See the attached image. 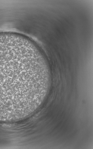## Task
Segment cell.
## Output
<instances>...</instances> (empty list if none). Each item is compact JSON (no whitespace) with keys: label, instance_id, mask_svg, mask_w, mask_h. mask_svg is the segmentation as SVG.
Returning a JSON list of instances; mask_svg holds the SVG:
<instances>
[{"label":"cell","instance_id":"cell-1","mask_svg":"<svg viewBox=\"0 0 93 149\" xmlns=\"http://www.w3.org/2000/svg\"><path fill=\"white\" fill-rule=\"evenodd\" d=\"M49 78L43 59L30 45L0 37V121L21 118L39 106Z\"/></svg>","mask_w":93,"mask_h":149}]
</instances>
